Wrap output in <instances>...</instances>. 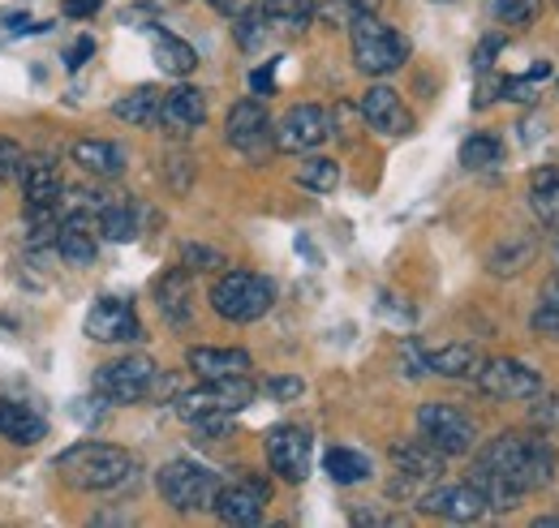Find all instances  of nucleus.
Masks as SVG:
<instances>
[{
  "mask_svg": "<svg viewBox=\"0 0 559 528\" xmlns=\"http://www.w3.org/2000/svg\"><path fill=\"white\" fill-rule=\"evenodd\" d=\"M556 464L559 456L547 443V434L508 430V434H495L478 452L469 481L483 490L490 512H512V507H521V499L530 490H543L556 481Z\"/></svg>",
  "mask_w": 559,
  "mask_h": 528,
  "instance_id": "f257e3e1",
  "label": "nucleus"
},
{
  "mask_svg": "<svg viewBox=\"0 0 559 528\" xmlns=\"http://www.w3.org/2000/svg\"><path fill=\"white\" fill-rule=\"evenodd\" d=\"M254 399V383L246 374H228V379H207L199 392H181L177 396V412L199 425V434H228L233 430V412H241Z\"/></svg>",
  "mask_w": 559,
  "mask_h": 528,
  "instance_id": "f03ea898",
  "label": "nucleus"
},
{
  "mask_svg": "<svg viewBox=\"0 0 559 528\" xmlns=\"http://www.w3.org/2000/svg\"><path fill=\"white\" fill-rule=\"evenodd\" d=\"M57 472L73 490H117L134 477V456L117 443H73L70 452L57 456Z\"/></svg>",
  "mask_w": 559,
  "mask_h": 528,
  "instance_id": "7ed1b4c3",
  "label": "nucleus"
},
{
  "mask_svg": "<svg viewBox=\"0 0 559 528\" xmlns=\"http://www.w3.org/2000/svg\"><path fill=\"white\" fill-rule=\"evenodd\" d=\"M276 305V284L259 271H224L211 288V310L228 323H259Z\"/></svg>",
  "mask_w": 559,
  "mask_h": 528,
  "instance_id": "20e7f679",
  "label": "nucleus"
},
{
  "mask_svg": "<svg viewBox=\"0 0 559 528\" xmlns=\"http://www.w3.org/2000/svg\"><path fill=\"white\" fill-rule=\"evenodd\" d=\"M353 35V65L370 77H383V73H396V69L409 61V39L401 31H392L388 22H379L374 13H361L349 22Z\"/></svg>",
  "mask_w": 559,
  "mask_h": 528,
  "instance_id": "39448f33",
  "label": "nucleus"
},
{
  "mask_svg": "<svg viewBox=\"0 0 559 528\" xmlns=\"http://www.w3.org/2000/svg\"><path fill=\"white\" fill-rule=\"evenodd\" d=\"M155 485H159V494H164V503L173 507V512H211V503H215V494H219V472H211L203 464L194 460H173L159 468V477H155Z\"/></svg>",
  "mask_w": 559,
  "mask_h": 528,
  "instance_id": "423d86ee",
  "label": "nucleus"
},
{
  "mask_svg": "<svg viewBox=\"0 0 559 528\" xmlns=\"http://www.w3.org/2000/svg\"><path fill=\"white\" fill-rule=\"evenodd\" d=\"M418 439H426L443 456H465L478 443V425L456 404H421L418 408Z\"/></svg>",
  "mask_w": 559,
  "mask_h": 528,
  "instance_id": "0eeeda50",
  "label": "nucleus"
},
{
  "mask_svg": "<svg viewBox=\"0 0 559 528\" xmlns=\"http://www.w3.org/2000/svg\"><path fill=\"white\" fill-rule=\"evenodd\" d=\"M155 379H159V370H155L151 357H121V361L99 365L95 392L108 404H142L155 392Z\"/></svg>",
  "mask_w": 559,
  "mask_h": 528,
  "instance_id": "6e6552de",
  "label": "nucleus"
},
{
  "mask_svg": "<svg viewBox=\"0 0 559 528\" xmlns=\"http://www.w3.org/2000/svg\"><path fill=\"white\" fill-rule=\"evenodd\" d=\"M224 133H228V142H233L246 159H267V155L276 151V125H272V117H267V108H263L259 99L233 104Z\"/></svg>",
  "mask_w": 559,
  "mask_h": 528,
  "instance_id": "1a4fd4ad",
  "label": "nucleus"
},
{
  "mask_svg": "<svg viewBox=\"0 0 559 528\" xmlns=\"http://www.w3.org/2000/svg\"><path fill=\"white\" fill-rule=\"evenodd\" d=\"M478 392L490 399H534L543 392V374L516 357H499V361H483V370L474 374Z\"/></svg>",
  "mask_w": 559,
  "mask_h": 528,
  "instance_id": "9d476101",
  "label": "nucleus"
},
{
  "mask_svg": "<svg viewBox=\"0 0 559 528\" xmlns=\"http://www.w3.org/2000/svg\"><path fill=\"white\" fill-rule=\"evenodd\" d=\"M421 516H439V520H452V525H474L483 520L490 507L483 499V490L474 481H452V485H435L418 499Z\"/></svg>",
  "mask_w": 559,
  "mask_h": 528,
  "instance_id": "9b49d317",
  "label": "nucleus"
},
{
  "mask_svg": "<svg viewBox=\"0 0 559 528\" xmlns=\"http://www.w3.org/2000/svg\"><path fill=\"white\" fill-rule=\"evenodd\" d=\"M310 456H314V434L306 425H276L267 434V464L280 481L301 485L310 477Z\"/></svg>",
  "mask_w": 559,
  "mask_h": 528,
  "instance_id": "f8f14e48",
  "label": "nucleus"
},
{
  "mask_svg": "<svg viewBox=\"0 0 559 528\" xmlns=\"http://www.w3.org/2000/svg\"><path fill=\"white\" fill-rule=\"evenodd\" d=\"M332 133V117L319 108V104H297L280 117L276 125V151L288 155H301V151H314L319 142H328Z\"/></svg>",
  "mask_w": 559,
  "mask_h": 528,
  "instance_id": "ddd939ff",
  "label": "nucleus"
},
{
  "mask_svg": "<svg viewBox=\"0 0 559 528\" xmlns=\"http://www.w3.org/2000/svg\"><path fill=\"white\" fill-rule=\"evenodd\" d=\"M86 335H91L95 344H139L142 323L130 301L104 297V301H95V305L86 310Z\"/></svg>",
  "mask_w": 559,
  "mask_h": 528,
  "instance_id": "4468645a",
  "label": "nucleus"
},
{
  "mask_svg": "<svg viewBox=\"0 0 559 528\" xmlns=\"http://www.w3.org/2000/svg\"><path fill=\"white\" fill-rule=\"evenodd\" d=\"M211 512H215L224 525H237V528L259 525V520H263V512H267V485H263V481H254V477L233 481V485H219V494H215Z\"/></svg>",
  "mask_w": 559,
  "mask_h": 528,
  "instance_id": "2eb2a0df",
  "label": "nucleus"
},
{
  "mask_svg": "<svg viewBox=\"0 0 559 528\" xmlns=\"http://www.w3.org/2000/svg\"><path fill=\"white\" fill-rule=\"evenodd\" d=\"M203 121H207V95L199 86H177L159 99V121L155 125L168 137H190Z\"/></svg>",
  "mask_w": 559,
  "mask_h": 528,
  "instance_id": "dca6fc26",
  "label": "nucleus"
},
{
  "mask_svg": "<svg viewBox=\"0 0 559 528\" xmlns=\"http://www.w3.org/2000/svg\"><path fill=\"white\" fill-rule=\"evenodd\" d=\"M361 117H366L370 130L383 133V137H405V133H414V112L405 108V99H401L392 86H370V91L361 95Z\"/></svg>",
  "mask_w": 559,
  "mask_h": 528,
  "instance_id": "f3484780",
  "label": "nucleus"
},
{
  "mask_svg": "<svg viewBox=\"0 0 559 528\" xmlns=\"http://www.w3.org/2000/svg\"><path fill=\"white\" fill-rule=\"evenodd\" d=\"M57 250L61 259L73 266H91L99 254V241H95V215L91 211H70L57 228Z\"/></svg>",
  "mask_w": 559,
  "mask_h": 528,
  "instance_id": "a211bd4d",
  "label": "nucleus"
},
{
  "mask_svg": "<svg viewBox=\"0 0 559 528\" xmlns=\"http://www.w3.org/2000/svg\"><path fill=\"white\" fill-rule=\"evenodd\" d=\"M73 164L99 181H112L126 172V146L108 142V137H82V142H73Z\"/></svg>",
  "mask_w": 559,
  "mask_h": 528,
  "instance_id": "6ab92c4d",
  "label": "nucleus"
},
{
  "mask_svg": "<svg viewBox=\"0 0 559 528\" xmlns=\"http://www.w3.org/2000/svg\"><path fill=\"white\" fill-rule=\"evenodd\" d=\"M22 190H26V211H57L66 199V185H61L52 159H26Z\"/></svg>",
  "mask_w": 559,
  "mask_h": 528,
  "instance_id": "aec40b11",
  "label": "nucleus"
},
{
  "mask_svg": "<svg viewBox=\"0 0 559 528\" xmlns=\"http://www.w3.org/2000/svg\"><path fill=\"white\" fill-rule=\"evenodd\" d=\"M155 301H159V314H164L173 327H190V319H194V305H190V271H186V266L168 271V275L155 284Z\"/></svg>",
  "mask_w": 559,
  "mask_h": 528,
  "instance_id": "412c9836",
  "label": "nucleus"
},
{
  "mask_svg": "<svg viewBox=\"0 0 559 528\" xmlns=\"http://www.w3.org/2000/svg\"><path fill=\"white\" fill-rule=\"evenodd\" d=\"M392 464L409 481H435L443 472V452H435L426 439H414V443H396L392 447Z\"/></svg>",
  "mask_w": 559,
  "mask_h": 528,
  "instance_id": "4be33fe9",
  "label": "nucleus"
},
{
  "mask_svg": "<svg viewBox=\"0 0 559 528\" xmlns=\"http://www.w3.org/2000/svg\"><path fill=\"white\" fill-rule=\"evenodd\" d=\"M190 370L207 379H228V374H250V352L246 348H190Z\"/></svg>",
  "mask_w": 559,
  "mask_h": 528,
  "instance_id": "5701e85b",
  "label": "nucleus"
},
{
  "mask_svg": "<svg viewBox=\"0 0 559 528\" xmlns=\"http://www.w3.org/2000/svg\"><path fill=\"white\" fill-rule=\"evenodd\" d=\"M0 434L9 443H22V447H35L44 434H48V421L39 412H31L26 404H9L0 399Z\"/></svg>",
  "mask_w": 559,
  "mask_h": 528,
  "instance_id": "b1692460",
  "label": "nucleus"
},
{
  "mask_svg": "<svg viewBox=\"0 0 559 528\" xmlns=\"http://www.w3.org/2000/svg\"><path fill=\"white\" fill-rule=\"evenodd\" d=\"M426 370L443 379H474L483 370V352L474 344H448L439 352H426Z\"/></svg>",
  "mask_w": 559,
  "mask_h": 528,
  "instance_id": "393cba45",
  "label": "nucleus"
},
{
  "mask_svg": "<svg viewBox=\"0 0 559 528\" xmlns=\"http://www.w3.org/2000/svg\"><path fill=\"white\" fill-rule=\"evenodd\" d=\"M95 228H99L104 241H134V237H139V206L130 199H117V194H112V199L99 206Z\"/></svg>",
  "mask_w": 559,
  "mask_h": 528,
  "instance_id": "a878e982",
  "label": "nucleus"
},
{
  "mask_svg": "<svg viewBox=\"0 0 559 528\" xmlns=\"http://www.w3.org/2000/svg\"><path fill=\"white\" fill-rule=\"evenodd\" d=\"M159 91L155 86H134L130 95H121L117 104H112V117L117 121H126V125H139V130H155V121H159Z\"/></svg>",
  "mask_w": 559,
  "mask_h": 528,
  "instance_id": "bb28decb",
  "label": "nucleus"
},
{
  "mask_svg": "<svg viewBox=\"0 0 559 528\" xmlns=\"http://www.w3.org/2000/svg\"><path fill=\"white\" fill-rule=\"evenodd\" d=\"M155 65L164 73H173V77H186V73L199 69V52L186 39H177L168 31H155Z\"/></svg>",
  "mask_w": 559,
  "mask_h": 528,
  "instance_id": "cd10ccee",
  "label": "nucleus"
},
{
  "mask_svg": "<svg viewBox=\"0 0 559 528\" xmlns=\"http://www.w3.org/2000/svg\"><path fill=\"white\" fill-rule=\"evenodd\" d=\"M323 468H328V477H332L336 485H357V481L370 477V460H366L361 452H353V447H332Z\"/></svg>",
  "mask_w": 559,
  "mask_h": 528,
  "instance_id": "c85d7f7f",
  "label": "nucleus"
},
{
  "mask_svg": "<svg viewBox=\"0 0 559 528\" xmlns=\"http://www.w3.org/2000/svg\"><path fill=\"white\" fill-rule=\"evenodd\" d=\"M297 185L310 194H332L341 185V164L336 159H306L297 168Z\"/></svg>",
  "mask_w": 559,
  "mask_h": 528,
  "instance_id": "c756f323",
  "label": "nucleus"
},
{
  "mask_svg": "<svg viewBox=\"0 0 559 528\" xmlns=\"http://www.w3.org/2000/svg\"><path fill=\"white\" fill-rule=\"evenodd\" d=\"M499 159H503V146H499V137H490V133H474V137L461 142V164H465L469 172H487Z\"/></svg>",
  "mask_w": 559,
  "mask_h": 528,
  "instance_id": "7c9ffc66",
  "label": "nucleus"
},
{
  "mask_svg": "<svg viewBox=\"0 0 559 528\" xmlns=\"http://www.w3.org/2000/svg\"><path fill=\"white\" fill-rule=\"evenodd\" d=\"M263 17L284 26V31H301V26L314 22V0H267Z\"/></svg>",
  "mask_w": 559,
  "mask_h": 528,
  "instance_id": "2f4dec72",
  "label": "nucleus"
},
{
  "mask_svg": "<svg viewBox=\"0 0 559 528\" xmlns=\"http://www.w3.org/2000/svg\"><path fill=\"white\" fill-rule=\"evenodd\" d=\"M534 331L559 339V279H551V284L543 288V305L534 310Z\"/></svg>",
  "mask_w": 559,
  "mask_h": 528,
  "instance_id": "473e14b6",
  "label": "nucleus"
},
{
  "mask_svg": "<svg viewBox=\"0 0 559 528\" xmlns=\"http://www.w3.org/2000/svg\"><path fill=\"white\" fill-rule=\"evenodd\" d=\"M530 259H534V241H516V245H503V250L490 254V271L495 275H516V271H525Z\"/></svg>",
  "mask_w": 559,
  "mask_h": 528,
  "instance_id": "72a5a7b5",
  "label": "nucleus"
},
{
  "mask_svg": "<svg viewBox=\"0 0 559 528\" xmlns=\"http://www.w3.org/2000/svg\"><path fill=\"white\" fill-rule=\"evenodd\" d=\"M495 4V17L508 22V26H530L538 17V4L543 0H490Z\"/></svg>",
  "mask_w": 559,
  "mask_h": 528,
  "instance_id": "f704fd0d",
  "label": "nucleus"
},
{
  "mask_svg": "<svg viewBox=\"0 0 559 528\" xmlns=\"http://www.w3.org/2000/svg\"><path fill=\"white\" fill-rule=\"evenodd\" d=\"M26 172V151L13 137H0V181H17Z\"/></svg>",
  "mask_w": 559,
  "mask_h": 528,
  "instance_id": "c9c22d12",
  "label": "nucleus"
},
{
  "mask_svg": "<svg viewBox=\"0 0 559 528\" xmlns=\"http://www.w3.org/2000/svg\"><path fill=\"white\" fill-rule=\"evenodd\" d=\"M538 396H543V392H538ZM530 421H534V430H543V434H559V396L534 399Z\"/></svg>",
  "mask_w": 559,
  "mask_h": 528,
  "instance_id": "e433bc0d",
  "label": "nucleus"
},
{
  "mask_svg": "<svg viewBox=\"0 0 559 528\" xmlns=\"http://www.w3.org/2000/svg\"><path fill=\"white\" fill-rule=\"evenodd\" d=\"M530 190H534V202H556L559 199V164L534 168V172H530Z\"/></svg>",
  "mask_w": 559,
  "mask_h": 528,
  "instance_id": "4c0bfd02",
  "label": "nucleus"
},
{
  "mask_svg": "<svg viewBox=\"0 0 559 528\" xmlns=\"http://www.w3.org/2000/svg\"><path fill=\"white\" fill-rule=\"evenodd\" d=\"M181 259H186V271H215V266H224V254L207 250V245H186Z\"/></svg>",
  "mask_w": 559,
  "mask_h": 528,
  "instance_id": "58836bf2",
  "label": "nucleus"
},
{
  "mask_svg": "<svg viewBox=\"0 0 559 528\" xmlns=\"http://www.w3.org/2000/svg\"><path fill=\"white\" fill-rule=\"evenodd\" d=\"M301 392H306V383H301V379H267V396L280 399V404L297 399Z\"/></svg>",
  "mask_w": 559,
  "mask_h": 528,
  "instance_id": "ea45409f",
  "label": "nucleus"
},
{
  "mask_svg": "<svg viewBox=\"0 0 559 528\" xmlns=\"http://www.w3.org/2000/svg\"><path fill=\"white\" fill-rule=\"evenodd\" d=\"M207 4H211V9H215V13H224V17H233V22L259 9V0H207Z\"/></svg>",
  "mask_w": 559,
  "mask_h": 528,
  "instance_id": "a19ab883",
  "label": "nucleus"
},
{
  "mask_svg": "<svg viewBox=\"0 0 559 528\" xmlns=\"http://www.w3.org/2000/svg\"><path fill=\"white\" fill-rule=\"evenodd\" d=\"M401 361H405V374H430V370H426V352H421L414 339L401 344Z\"/></svg>",
  "mask_w": 559,
  "mask_h": 528,
  "instance_id": "79ce46f5",
  "label": "nucleus"
},
{
  "mask_svg": "<svg viewBox=\"0 0 559 528\" xmlns=\"http://www.w3.org/2000/svg\"><path fill=\"white\" fill-rule=\"evenodd\" d=\"M91 52H95V39H91V35H82V39L73 44L70 52H66V65H70V69H82L86 61H91Z\"/></svg>",
  "mask_w": 559,
  "mask_h": 528,
  "instance_id": "37998d69",
  "label": "nucleus"
},
{
  "mask_svg": "<svg viewBox=\"0 0 559 528\" xmlns=\"http://www.w3.org/2000/svg\"><path fill=\"white\" fill-rule=\"evenodd\" d=\"M250 86H254V95H272L276 91V65H263L250 73Z\"/></svg>",
  "mask_w": 559,
  "mask_h": 528,
  "instance_id": "c03bdc74",
  "label": "nucleus"
},
{
  "mask_svg": "<svg viewBox=\"0 0 559 528\" xmlns=\"http://www.w3.org/2000/svg\"><path fill=\"white\" fill-rule=\"evenodd\" d=\"M499 48H503V39H499V35H487V39H483V48H478V57H474V65L483 69V73H487L490 61H495V52H499Z\"/></svg>",
  "mask_w": 559,
  "mask_h": 528,
  "instance_id": "a18cd8bd",
  "label": "nucleus"
},
{
  "mask_svg": "<svg viewBox=\"0 0 559 528\" xmlns=\"http://www.w3.org/2000/svg\"><path fill=\"white\" fill-rule=\"evenodd\" d=\"M99 4L104 0H66V17H91V13H99Z\"/></svg>",
  "mask_w": 559,
  "mask_h": 528,
  "instance_id": "49530a36",
  "label": "nucleus"
},
{
  "mask_svg": "<svg viewBox=\"0 0 559 528\" xmlns=\"http://www.w3.org/2000/svg\"><path fill=\"white\" fill-rule=\"evenodd\" d=\"M534 528H559V516H538Z\"/></svg>",
  "mask_w": 559,
  "mask_h": 528,
  "instance_id": "de8ad7c7",
  "label": "nucleus"
}]
</instances>
